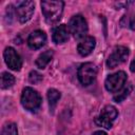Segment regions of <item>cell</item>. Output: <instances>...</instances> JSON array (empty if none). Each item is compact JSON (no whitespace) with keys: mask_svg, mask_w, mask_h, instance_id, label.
I'll return each mask as SVG.
<instances>
[{"mask_svg":"<svg viewBox=\"0 0 135 135\" xmlns=\"http://www.w3.org/2000/svg\"><path fill=\"white\" fill-rule=\"evenodd\" d=\"M46 42V35L43 31L37 30L30 34L27 38V44L33 50H38L42 47Z\"/></svg>","mask_w":135,"mask_h":135,"instance_id":"cell-10","label":"cell"},{"mask_svg":"<svg viewBox=\"0 0 135 135\" xmlns=\"http://www.w3.org/2000/svg\"><path fill=\"white\" fill-rule=\"evenodd\" d=\"M15 83V77L8 72H3L1 75V88L8 89Z\"/></svg>","mask_w":135,"mask_h":135,"instance_id":"cell-16","label":"cell"},{"mask_svg":"<svg viewBox=\"0 0 135 135\" xmlns=\"http://www.w3.org/2000/svg\"><path fill=\"white\" fill-rule=\"evenodd\" d=\"M92 135H107V133L103 132V131H96V132H94Z\"/></svg>","mask_w":135,"mask_h":135,"instance_id":"cell-21","label":"cell"},{"mask_svg":"<svg viewBox=\"0 0 135 135\" xmlns=\"http://www.w3.org/2000/svg\"><path fill=\"white\" fill-rule=\"evenodd\" d=\"M64 3L59 0H45L41 2L42 14L49 23H54L61 18Z\"/></svg>","mask_w":135,"mask_h":135,"instance_id":"cell-1","label":"cell"},{"mask_svg":"<svg viewBox=\"0 0 135 135\" xmlns=\"http://www.w3.org/2000/svg\"><path fill=\"white\" fill-rule=\"evenodd\" d=\"M129 26L132 28V30H134L135 31V17H132L131 19H130V21H129Z\"/></svg>","mask_w":135,"mask_h":135,"instance_id":"cell-19","label":"cell"},{"mask_svg":"<svg viewBox=\"0 0 135 135\" xmlns=\"http://www.w3.org/2000/svg\"><path fill=\"white\" fill-rule=\"evenodd\" d=\"M35 11V3L33 1H17L16 2V8L15 13L18 18V20L21 23L27 22Z\"/></svg>","mask_w":135,"mask_h":135,"instance_id":"cell-7","label":"cell"},{"mask_svg":"<svg viewBox=\"0 0 135 135\" xmlns=\"http://www.w3.org/2000/svg\"><path fill=\"white\" fill-rule=\"evenodd\" d=\"M53 58V52L52 51H45L42 54L39 55V57L36 59V65L39 69H44L52 60Z\"/></svg>","mask_w":135,"mask_h":135,"instance_id":"cell-13","label":"cell"},{"mask_svg":"<svg viewBox=\"0 0 135 135\" xmlns=\"http://www.w3.org/2000/svg\"><path fill=\"white\" fill-rule=\"evenodd\" d=\"M1 135H18V130H17V126L14 122H9L4 124Z\"/></svg>","mask_w":135,"mask_h":135,"instance_id":"cell-17","label":"cell"},{"mask_svg":"<svg viewBox=\"0 0 135 135\" xmlns=\"http://www.w3.org/2000/svg\"><path fill=\"white\" fill-rule=\"evenodd\" d=\"M28 80H30L31 83H34V84L39 83V82L42 80V75L39 74V73L36 72V71H32V72L30 73V75H28Z\"/></svg>","mask_w":135,"mask_h":135,"instance_id":"cell-18","label":"cell"},{"mask_svg":"<svg viewBox=\"0 0 135 135\" xmlns=\"http://www.w3.org/2000/svg\"><path fill=\"white\" fill-rule=\"evenodd\" d=\"M131 91H132V85L131 84H127V85L124 84V86L120 91H118L116 95H114V97H113L114 101L115 102H121V101H123L130 95Z\"/></svg>","mask_w":135,"mask_h":135,"instance_id":"cell-15","label":"cell"},{"mask_svg":"<svg viewBox=\"0 0 135 135\" xmlns=\"http://www.w3.org/2000/svg\"><path fill=\"white\" fill-rule=\"evenodd\" d=\"M61 97V94L59 91H57L56 89H50L47 91V100H49V104H50V109L53 111L57 104V102L59 101Z\"/></svg>","mask_w":135,"mask_h":135,"instance_id":"cell-14","label":"cell"},{"mask_svg":"<svg viewBox=\"0 0 135 135\" xmlns=\"http://www.w3.org/2000/svg\"><path fill=\"white\" fill-rule=\"evenodd\" d=\"M69 34L70 31L65 24H60L56 26L53 31V41L57 44L59 43H64L69 39Z\"/></svg>","mask_w":135,"mask_h":135,"instance_id":"cell-12","label":"cell"},{"mask_svg":"<svg viewBox=\"0 0 135 135\" xmlns=\"http://www.w3.org/2000/svg\"><path fill=\"white\" fill-rule=\"evenodd\" d=\"M127 79H128L127 74L123 71H119V72L114 73L107 77L104 86H105L107 91H109L111 93H117L124 86Z\"/></svg>","mask_w":135,"mask_h":135,"instance_id":"cell-4","label":"cell"},{"mask_svg":"<svg viewBox=\"0 0 135 135\" xmlns=\"http://www.w3.org/2000/svg\"><path fill=\"white\" fill-rule=\"evenodd\" d=\"M128 57H129V50H128V47L122 46V45L116 46V47H114L113 52L108 57L107 65L110 69H114L117 65H120L121 63H123L127 60Z\"/></svg>","mask_w":135,"mask_h":135,"instance_id":"cell-8","label":"cell"},{"mask_svg":"<svg viewBox=\"0 0 135 135\" xmlns=\"http://www.w3.org/2000/svg\"><path fill=\"white\" fill-rule=\"evenodd\" d=\"M41 96L40 94L32 88H25L22 91L21 95V104L28 111H36L41 105Z\"/></svg>","mask_w":135,"mask_h":135,"instance_id":"cell-2","label":"cell"},{"mask_svg":"<svg viewBox=\"0 0 135 135\" xmlns=\"http://www.w3.org/2000/svg\"><path fill=\"white\" fill-rule=\"evenodd\" d=\"M69 31L76 38H84L88 32V23L81 15H75L70 19L69 22Z\"/></svg>","mask_w":135,"mask_h":135,"instance_id":"cell-3","label":"cell"},{"mask_svg":"<svg viewBox=\"0 0 135 135\" xmlns=\"http://www.w3.org/2000/svg\"><path fill=\"white\" fill-rule=\"evenodd\" d=\"M3 57L6 65L13 71H19L22 66V60L19 54L15 51L14 47L7 46L3 52Z\"/></svg>","mask_w":135,"mask_h":135,"instance_id":"cell-9","label":"cell"},{"mask_svg":"<svg viewBox=\"0 0 135 135\" xmlns=\"http://www.w3.org/2000/svg\"><path fill=\"white\" fill-rule=\"evenodd\" d=\"M130 70H131V72H135V58L130 64Z\"/></svg>","mask_w":135,"mask_h":135,"instance_id":"cell-20","label":"cell"},{"mask_svg":"<svg viewBox=\"0 0 135 135\" xmlns=\"http://www.w3.org/2000/svg\"><path fill=\"white\" fill-rule=\"evenodd\" d=\"M117 115H118V112H117L115 107L105 105L101 110L99 116L96 118V123L100 127L105 128V129H111Z\"/></svg>","mask_w":135,"mask_h":135,"instance_id":"cell-6","label":"cell"},{"mask_svg":"<svg viewBox=\"0 0 135 135\" xmlns=\"http://www.w3.org/2000/svg\"><path fill=\"white\" fill-rule=\"evenodd\" d=\"M96 44V40L93 36H85L77 45V51L81 56H88L92 53Z\"/></svg>","mask_w":135,"mask_h":135,"instance_id":"cell-11","label":"cell"},{"mask_svg":"<svg viewBox=\"0 0 135 135\" xmlns=\"http://www.w3.org/2000/svg\"><path fill=\"white\" fill-rule=\"evenodd\" d=\"M77 76H78V79L81 82V84L89 85L95 80V78L97 76V68L92 62L83 63L79 66Z\"/></svg>","mask_w":135,"mask_h":135,"instance_id":"cell-5","label":"cell"}]
</instances>
